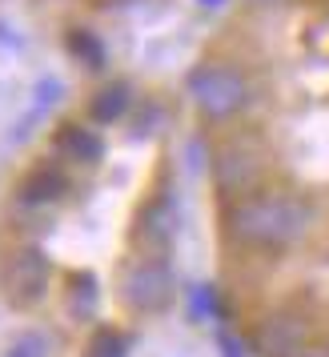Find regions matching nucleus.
<instances>
[{
    "label": "nucleus",
    "mask_w": 329,
    "mask_h": 357,
    "mask_svg": "<svg viewBox=\"0 0 329 357\" xmlns=\"http://www.w3.org/2000/svg\"><path fill=\"white\" fill-rule=\"evenodd\" d=\"M189 105L209 125H229L253 105V81L233 61H201L185 81Z\"/></svg>",
    "instance_id": "f03ea898"
},
{
    "label": "nucleus",
    "mask_w": 329,
    "mask_h": 357,
    "mask_svg": "<svg viewBox=\"0 0 329 357\" xmlns=\"http://www.w3.org/2000/svg\"><path fill=\"white\" fill-rule=\"evenodd\" d=\"M56 153H61L65 161L89 165V161L100 157V137L93 129H84V125H65V129L56 132Z\"/></svg>",
    "instance_id": "0eeeda50"
},
{
    "label": "nucleus",
    "mask_w": 329,
    "mask_h": 357,
    "mask_svg": "<svg viewBox=\"0 0 329 357\" xmlns=\"http://www.w3.org/2000/svg\"><path fill=\"white\" fill-rule=\"evenodd\" d=\"M89 357H125V337L116 329H100L97 337L89 341Z\"/></svg>",
    "instance_id": "9b49d317"
},
{
    "label": "nucleus",
    "mask_w": 329,
    "mask_h": 357,
    "mask_svg": "<svg viewBox=\"0 0 329 357\" xmlns=\"http://www.w3.org/2000/svg\"><path fill=\"white\" fill-rule=\"evenodd\" d=\"M4 357H49V337L36 333V329H24V333L4 349Z\"/></svg>",
    "instance_id": "9d476101"
},
{
    "label": "nucleus",
    "mask_w": 329,
    "mask_h": 357,
    "mask_svg": "<svg viewBox=\"0 0 329 357\" xmlns=\"http://www.w3.org/2000/svg\"><path fill=\"white\" fill-rule=\"evenodd\" d=\"M265 169H269V153L249 132H237L229 141H221L213 153V181H217V189L225 197H233V201L253 193V189H261Z\"/></svg>",
    "instance_id": "7ed1b4c3"
},
{
    "label": "nucleus",
    "mask_w": 329,
    "mask_h": 357,
    "mask_svg": "<svg viewBox=\"0 0 329 357\" xmlns=\"http://www.w3.org/2000/svg\"><path fill=\"white\" fill-rule=\"evenodd\" d=\"M121 297L132 313H164L177 297V277H173V265L161 257V253H141L125 265V277H121Z\"/></svg>",
    "instance_id": "20e7f679"
},
{
    "label": "nucleus",
    "mask_w": 329,
    "mask_h": 357,
    "mask_svg": "<svg viewBox=\"0 0 329 357\" xmlns=\"http://www.w3.org/2000/svg\"><path fill=\"white\" fill-rule=\"evenodd\" d=\"M125 109H129V89H125V84H105L97 97L89 100V116H93L97 125H113V121H121Z\"/></svg>",
    "instance_id": "6e6552de"
},
{
    "label": "nucleus",
    "mask_w": 329,
    "mask_h": 357,
    "mask_svg": "<svg viewBox=\"0 0 329 357\" xmlns=\"http://www.w3.org/2000/svg\"><path fill=\"white\" fill-rule=\"evenodd\" d=\"M309 345V325L293 313H273L257 329V354L261 357H301Z\"/></svg>",
    "instance_id": "423d86ee"
},
{
    "label": "nucleus",
    "mask_w": 329,
    "mask_h": 357,
    "mask_svg": "<svg viewBox=\"0 0 329 357\" xmlns=\"http://www.w3.org/2000/svg\"><path fill=\"white\" fill-rule=\"evenodd\" d=\"M49 281H52V261L36 245H20L17 253H8L4 269H0V289L17 309H33L36 301H45Z\"/></svg>",
    "instance_id": "39448f33"
},
{
    "label": "nucleus",
    "mask_w": 329,
    "mask_h": 357,
    "mask_svg": "<svg viewBox=\"0 0 329 357\" xmlns=\"http://www.w3.org/2000/svg\"><path fill=\"white\" fill-rule=\"evenodd\" d=\"M313 229V205L293 189H253L225 213V233L241 249L281 253Z\"/></svg>",
    "instance_id": "f257e3e1"
},
{
    "label": "nucleus",
    "mask_w": 329,
    "mask_h": 357,
    "mask_svg": "<svg viewBox=\"0 0 329 357\" xmlns=\"http://www.w3.org/2000/svg\"><path fill=\"white\" fill-rule=\"evenodd\" d=\"M245 4H253V8H277L281 0H245Z\"/></svg>",
    "instance_id": "f8f14e48"
},
{
    "label": "nucleus",
    "mask_w": 329,
    "mask_h": 357,
    "mask_svg": "<svg viewBox=\"0 0 329 357\" xmlns=\"http://www.w3.org/2000/svg\"><path fill=\"white\" fill-rule=\"evenodd\" d=\"M61 193H65V177L61 173H49V169H40V173H33V177L24 181V201H33V205L56 201Z\"/></svg>",
    "instance_id": "1a4fd4ad"
}]
</instances>
